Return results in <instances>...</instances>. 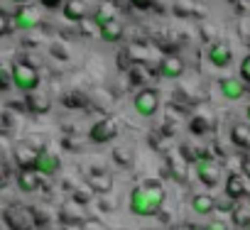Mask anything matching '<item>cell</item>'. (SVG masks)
Wrapping results in <instances>:
<instances>
[{"instance_id":"cell-1","label":"cell","mask_w":250,"mask_h":230,"mask_svg":"<svg viewBox=\"0 0 250 230\" xmlns=\"http://www.w3.org/2000/svg\"><path fill=\"white\" fill-rule=\"evenodd\" d=\"M165 201H167V191H165L162 181L145 179L138 186H133V191L128 196V211L135 218H155V215H160Z\"/></svg>"},{"instance_id":"cell-2","label":"cell","mask_w":250,"mask_h":230,"mask_svg":"<svg viewBox=\"0 0 250 230\" xmlns=\"http://www.w3.org/2000/svg\"><path fill=\"white\" fill-rule=\"evenodd\" d=\"M10 81H13V88L20 91V93H32L40 88L42 83V76L37 71V66H32L30 61L20 59V61H13L10 64Z\"/></svg>"},{"instance_id":"cell-3","label":"cell","mask_w":250,"mask_h":230,"mask_svg":"<svg viewBox=\"0 0 250 230\" xmlns=\"http://www.w3.org/2000/svg\"><path fill=\"white\" fill-rule=\"evenodd\" d=\"M133 110L140 118H155L160 110V91L157 88H140L133 98Z\"/></svg>"},{"instance_id":"cell-4","label":"cell","mask_w":250,"mask_h":230,"mask_svg":"<svg viewBox=\"0 0 250 230\" xmlns=\"http://www.w3.org/2000/svg\"><path fill=\"white\" fill-rule=\"evenodd\" d=\"M3 220L8 230H35V215L25 206H10L3 211Z\"/></svg>"},{"instance_id":"cell-5","label":"cell","mask_w":250,"mask_h":230,"mask_svg":"<svg viewBox=\"0 0 250 230\" xmlns=\"http://www.w3.org/2000/svg\"><path fill=\"white\" fill-rule=\"evenodd\" d=\"M118 130L120 128H118L115 118H101V120H96L88 128V140L93 145H108V142H113L118 137Z\"/></svg>"},{"instance_id":"cell-6","label":"cell","mask_w":250,"mask_h":230,"mask_svg":"<svg viewBox=\"0 0 250 230\" xmlns=\"http://www.w3.org/2000/svg\"><path fill=\"white\" fill-rule=\"evenodd\" d=\"M40 20H42L40 10L27 3V5H18V10H15L13 18H10V25L18 27L20 32H30V30H35V27L40 25Z\"/></svg>"},{"instance_id":"cell-7","label":"cell","mask_w":250,"mask_h":230,"mask_svg":"<svg viewBox=\"0 0 250 230\" xmlns=\"http://www.w3.org/2000/svg\"><path fill=\"white\" fill-rule=\"evenodd\" d=\"M194 172H196V176H199V181L204 184V186H216L218 184V179H221V167L211 159V157H206V154H201L196 162H194Z\"/></svg>"},{"instance_id":"cell-8","label":"cell","mask_w":250,"mask_h":230,"mask_svg":"<svg viewBox=\"0 0 250 230\" xmlns=\"http://www.w3.org/2000/svg\"><path fill=\"white\" fill-rule=\"evenodd\" d=\"M32 169H35L42 179H49V176H54V174L62 169V159H59V154L42 150V152H37V157H35V162H32Z\"/></svg>"},{"instance_id":"cell-9","label":"cell","mask_w":250,"mask_h":230,"mask_svg":"<svg viewBox=\"0 0 250 230\" xmlns=\"http://www.w3.org/2000/svg\"><path fill=\"white\" fill-rule=\"evenodd\" d=\"M184 69H187V64H184V59L179 54H165L160 59L157 74L162 78H167V81H174V78H182L184 76Z\"/></svg>"},{"instance_id":"cell-10","label":"cell","mask_w":250,"mask_h":230,"mask_svg":"<svg viewBox=\"0 0 250 230\" xmlns=\"http://www.w3.org/2000/svg\"><path fill=\"white\" fill-rule=\"evenodd\" d=\"M206 57H208V64L213 69H228L230 61H233V49H230L228 42H213L208 47Z\"/></svg>"},{"instance_id":"cell-11","label":"cell","mask_w":250,"mask_h":230,"mask_svg":"<svg viewBox=\"0 0 250 230\" xmlns=\"http://www.w3.org/2000/svg\"><path fill=\"white\" fill-rule=\"evenodd\" d=\"M218 93L226 98V100H240L245 93H248V86L238 78V76H223L218 78Z\"/></svg>"},{"instance_id":"cell-12","label":"cell","mask_w":250,"mask_h":230,"mask_svg":"<svg viewBox=\"0 0 250 230\" xmlns=\"http://www.w3.org/2000/svg\"><path fill=\"white\" fill-rule=\"evenodd\" d=\"M123 35H125V25L120 22V20H110V22H105V25H101L98 27V39L101 42H105V44H118L120 39H123Z\"/></svg>"},{"instance_id":"cell-13","label":"cell","mask_w":250,"mask_h":230,"mask_svg":"<svg viewBox=\"0 0 250 230\" xmlns=\"http://www.w3.org/2000/svg\"><path fill=\"white\" fill-rule=\"evenodd\" d=\"M25 103H27V110L30 113H37V115H44V113H49L52 110V96L49 93H44V91H32V93H27L25 96Z\"/></svg>"},{"instance_id":"cell-14","label":"cell","mask_w":250,"mask_h":230,"mask_svg":"<svg viewBox=\"0 0 250 230\" xmlns=\"http://www.w3.org/2000/svg\"><path fill=\"white\" fill-rule=\"evenodd\" d=\"M62 15L69 20V22H81L88 18V5L83 3V0H64L62 3Z\"/></svg>"},{"instance_id":"cell-15","label":"cell","mask_w":250,"mask_h":230,"mask_svg":"<svg viewBox=\"0 0 250 230\" xmlns=\"http://www.w3.org/2000/svg\"><path fill=\"white\" fill-rule=\"evenodd\" d=\"M86 184L91 189V193H110L113 189V176L103 169H98L96 174H86Z\"/></svg>"},{"instance_id":"cell-16","label":"cell","mask_w":250,"mask_h":230,"mask_svg":"<svg viewBox=\"0 0 250 230\" xmlns=\"http://www.w3.org/2000/svg\"><path fill=\"white\" fill-rule=\"evenodd\" d=\"M42 186V176L35 169H20L18 172V189L22 193H35Z\"/></svg>"},{"instance_id":"cell-17","label":"cell","mask_w":250,"mask_h":230,"mask_svg":"<svg viewBox=\"0 0 250 230\" xmlns=\"http://www.w3.org/2000/svg\"><path fill=\"white\" fill-rule=\"evenodd\" d=\"M189 206H191V211L196 215H211L216 211V198L211 193H194L191 201H189Z\"/></svg>"},{"instance_id":"cell-18","label":"cell","mask_w":250,"mask_h":230,"mask_svg":"<svg viewBox=\"0 0 250 230\" xmlns=\"http://www.w3.org/2000/svg\"><path fill=\"white\" fill-rule=\"evenodd\" d=\"M245 179L240 176V174H228V179H226V198H230L233 203L235 201H240L243 196H245Z\"/></svg>"},{"instance_id":"cell-19","label":"cell","mask_w":250,"mask_h":230,"mask_svg":"<svg viewBox=\"0 0 250 230\" xmlns=\"http://www.w3.org/2000/svg\"><path fill=\"white\" fill-rule=\"evenodd\" d=\"M88 18H91V22H93L96 27H101V25H105V22H110V20L115 18V5L108 3V0H103V3L96 8V13L88 15Z\"/></svg>"},{"instance_id":"cell-20","label":"cell","mask_w":250,"mask_h":230,"mask_svg":"<svg viewBox=\"0 0 250 230\" xmlns=\"http://www.w3.org/2000/svg\"><path fill=\"white\" fill-rule=\"evenodd\" d=\"M37 152L30 147V145H18L15 147V162L20 169H32V162H35Z\"/></svg>"},{"instance_id":"cell-21","label":"cell","mask_w":250,"mask_h":230,"mask_svg":"<svg viewBox=\"0 0 250 230\" xmlns=\"http://www.w3.org/2000/svg\"><path fill=\"white\" fill-rule=\"evenodd\" d=\"M230 140H233L238 147L250 150V128H245V125H233V128H230Z\"/></svg>"},{"instance_id":"cell-22","label":"cell","mask_w":250,"mask_h":230,"mask_svg":"<svg viewBox=\"0 0 250 230\" xmlns=\"http://www.w3.org/2000/svg\"><path fill=\"white\" fill-rule=\"evenodd\" d=\"M133 159H135V154H133L130 147H115V150H113V162H115L118 167H130Z\"/></svg>"},{"instance_id":"cell-23","label":"cell","mask_w":250,"mask_h":230,"mask_svg":"<svg viewBox=\"0 0 250 230\" xmlns=\"http://www.w3.org/2000/svg\"><path fill=\"white\" fill-rule=\"evenodd\" d=\"M230 215H233V223H235L240 230H248V228H250V211H248V208H238V206H233Z\"/></svg>"},{"instance_id":"cell-24","label":"cell","mask_w":250,"mask_h":230,"mask_svg":"<svg viewBox=\"0 0 250 230\" xmlns=\"http://www.w3.org/2000/svg\"><path fill=\"white\" fill-rule=\"evenodd\" d=\"M238 74H240L238 78H240V81H243V83L250 88V54H248V57L240 61V69H238Z\"/></svg>"},{"instance_id":"cell-25","label":"cell","mask_w":250,"mask_h":230,"mask_svg":"<svg viewBox=\"0 0 250 230\" xmlns=\"http://www.w3.org/2000/svg\"><path fill=\"white\" fill-rule=\"evenodd\" d=\"M13 88V81H10V69L0 66V93H8Z\"/></svg>"},{"instance_id":"cell-26","label":"cell","mask_w":250,"mask_h":230,"mask_svg":"<svg viewBox=\"0 0 250 230\" xmlns=\"http://www.w3.org/2000/svg\"><path fill=\"white\" fill-rule=\"evenodd\" d=\"M10 27H13V25H10V18L0 13V39L10 35Z\"/></svg>"},{"instance_id":"cell-27","label":"cell","mask_w":250,"mask_h":230,"mask_svg":"<svg viewBox=\"0 0 250 230\" xmlns=\"http://www.w3.org/2000/svg\"><path fill=\"white\" fill-rule=\"evenodd\" d=\"M8 181H10V167L5 162H0V189H3Z\"/></svg>"},{"instance_id":"cell-28","label":"cell","mask_w":250,"mask_h":230,"mask_svg":"<svg viewBox=\"0 0 250 230\" xmlns=\"http://www.w3.org/2000/svg\"><path fill=\"white\" fill-rule=\"evenodd\" d=\"M201 230H230V228H228V223H223V220H211V223H206Z\"/></svg>"},{"instance_id":"cell-29","label":"cell","mask_w":250,"mask_h":230,"mask_svg":"<svg viewBox=\"0 0 250 230\" xmlns=\"http://www.w3.org/2000/svg\"><path fill=\"white\" fill-rule=\"evenodd\" d=\"M40 3H42L47 10H57V8H62L64 0H40Z\"/></svg>"},{"instance_id":"cell-30","label":"cell","mask_w":250,"mask_h":230,"mask_svg":"<svg viewBox=\"0 0 250 230\" xmlns=\"http://www.w3.org/2000/svg\"><path fill=\"white\" fill-rule=\"evenodd\" d=\"M191 130H194V135H204L206 123H201V120H191Z\"/></svg>"},{"instance_id":"cell-31","label":"cell","mask_w":250,"mask_h":230,"mask_svg":"<svg viewBox=\"0 0 250 230\" xmlns=\"http://www.w3.org/2000/svg\"><path fill=\"white\" fill-rule=\"evenodd\" d=\"M245 120L250 123V103H248V108H245Z\"/></svg>"},{"instance_id":"cell-32","label":"cell","mask_w":250,"mask_h":230,"mask_svg":"<svg viewBox=\"0 0 250 230\" xmlns=\"http://www.w3.org/2000/svg\"><path fill=\"white\" fill-rule=\"evenodd\" d=\"M15 3H20V5H27V3H30V0H15Z\"/></svg>"},{"instance_id":"cell-33","label":"cell","mask_w":250,"mask_h":230,"mask_svg":"<svg viewBox=\"0 0 250 230\" xmlns=\"http://www.w3.org/2000/svg\"><path fill=\"white\" fill-rule=\"evenodd\" d=\"M248 211H250V201H248Z\"/></svg>"},{"instance_id":"cell-34","label":"cell","mask_w":250,"mask_h":230,"mask_svg":"<svg viewBox=\"0 0 250 230\" xmlns=\"http://www.w3.org/2000/svg\"><path fill=\"white\" fill-rule=\"evenodd\" d=\"M248 230H250V228H248Z\"/></svg>"}]
</instances>
